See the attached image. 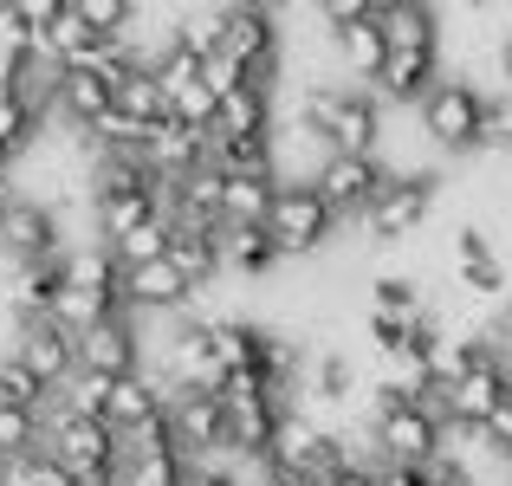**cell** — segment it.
<instances>
[{"instance_id": "obj_1", "label": "cell", "mask_w": 512, "mask_h": 486, "mask_svg": "<svg viewBox=\"0 0 512 486\" xmlns=\"http://www.w3.org/2000/svg\"><path fill=\"white\" fill-rule=\"evenodd\" d=\"M299 124L318 130L331 156H383V98L376 91H344V85L305 91Z\"/></svg>"}, {"instance_id": "obj_2", "label": "cell", "mask_w": 512, "mask_h": 486, "mask_svg": "<svg viewBox=\"0 0 512 486\" xmlns=\"http://www.w3.org/2000/svg\"><path fill=\"white\" fill-rule=\"evenodd\" d=\"M370 448L376 461H409L428 467L448 454V415L422 409V402H402L396 389H376V409H370Z\"/></svg>"}, {"instance_id": "obj_3", "label": "cell", "mask_w": 512, "mask_h": 486, "mask_svg": "<svg viewBox=\"0 0 512 486\" xmlns=\"http://www.w3.org/2000/svg\"><path fill=\"white\" fill-rule=\"evenodd\" d=\"M415 124L441 156H467L480 150V130H487V91H474L467 78H441L428 91V104L415 111Z\"/></svg>"}, {"instance_id": "obj_4", "label": "cell", "mask_w": 512, "mask_h": 486, "mask_svg": "<svg viewBox=\"0 0 512 486\" xmlns=\"http://www.w3.org/2000/svg\"><path fill=\"white\" fill-rule=\"evenodd\" d=\"M266 234H273V247L286 253V260H312V253H325L331 234H338V208L318 195V182H286L279 201H273Z\"/></svg>"}, {"instance_id": "obj_5", "label": "cell", "mask_w": 512, "mask_h": 486, "mask_svg": "<svg viewBox=\"0 0 512 486\" xmlns=\"http://www.w3.org/2000/svg\"><path fill=\"white\" fill-rule=\"evenodd\" d=\"M163 370H169V389H208L221 396L227 389V350H221V318H182L163 344Z\"/></svg>"}, {"instance_id": "obj_6", "label": "cell", "mask_w": 512, "mask_h": 486, "mask_svg": "<svg viewBox=\"0 0 512 486\" xmlns=\"http://www.w3.org/2000/svg\"><path fill=\"white\" fill-rule=\"evenodd\" d=\"M169 428H175V448L195 467L234 461V448H227V402L208 396V389H169Z\"/></svg>"}, {"instance_id": "obj_7", "label": "cell", "mask_w": 512, "mask_h": 486, "mask_svg": "<svg viewBox=\"0 0 512 486\" xmlns=\"http://www.w3.org/2000/svg\"><path fill=\"white\" fill-rule=\"evenodd\" d=\"M435 195H441V182L428 169L422 175H415V169H396V175H389V188L376 195V208L363 214V234H370L376 247H383V240H409L415 227L435 214Z\"/></svg>"}, {"instance_id": "obj_8", "label": "cell", "mask_w": 512, "mask_h": 486, "mask_svg": "<svg viewBox=\"0 0 512 486\" xmlns=\"http://www.w3.org/2000/svg\"><path fill=\"white\" fill-rule=\"evenodd\" d=\"M389 162L383 156H331L325 169H318V195L338 208V221H363V214L376 208V195L389 188Z\"/></svg>"}, {"instance_id": "obj_9", "label": "cell", "mask_w": 512, "mask_h": 486, "mask_svg": "<svg viewBox=\"0 0 512 486\" xmlns=\"http://www.w3.org/2000/svg\"><path fill=\"white\" fill-rule=\"evenodd\" d=\"M78 370L85 376H137L143 370V337H137V318L117 312L104 324H91L85 337H78Z\"/></svg>"}, {"instance_id": "obj_10", "label": "cell", "mask_w": 512, "mask_h": 486, "mask_svg": "<svg viewBox=\"0 0 512 486\" xmlns=\"http://www.w3.org/2000/svg\"><path fill=\"white\" fill-rule=\"evenodd\" d=\"M13 357H20L33 376H46L52 389H65L78 376V337L65 331V324H52V318H26L20 337H13Z\"/></svg>"}, {"instance_id": "obj_11", "label": "cell", "mask_w": 512, "mask_h": 486, "mask_svg": "<svg viewBox=\"0 0 512 486\" xmlns=\"http://www.w3.org/2000/svg\"><path fill=\"white\" fill-rule=\"evenodd\" d=\"M0 253H7V266H33V260L65 253L59 208H52V201H13V208H7V234H0Z\"/></svg>"}, {"instance_id": "obj_12", "label": "cell", "mask_w": 512, "mask_h": 486, "mask_svg": "<svg viewBox=\"0 0 512 486\" xmlns=\"http://www.w3.org/2000/svg\"><path fill=\"white\" fill-rule=\"evenodd\" d=\"M221 52H234L260 85H273V72H279V20H266V13H253V7H240V0H234V7H227Z\"/></svg>"}, {"instance_id": "obj_13", "label": "cell", "mask_w": 512, "mask_h": 486, "mask_svg": "<svg viewBox=\"0 0 512 486\" xmlns=\"http://www.w3.org/2000/svg\"><path fill=\"white\" fill-rule=\"evenodd\" d=\"M195 299V286H188V273L175 260H150V266H130L124 273V312H182V305Z\"/></svg>"}, {"instance_id": "obj_14", "label": "cell", "mask_w": 512, "mask_h": 486, "mask_svg": "<svg viewBox=\"0 0 512 486\" xmlns=\"http://www.w3.org/2000/svg\"><path fill=\"white\" fill-rule=\"evenodd\" d=\"M117 111V85L98 72V65H65V78H59V117L72 130H91L98 117H111Z\"/></svg>"}, {"instance_id": "obj_15", "label": "cell", "mask_w": 512, "mask_h": 486, "mask_svg": "<svg viewBox=\"0 0 512 486\" xmlns=\"http://www.w3.org/2000/svg\"><path fill=\"white\" fill-rule=\"evenodd\" d=\"M454 273H461L467 299H500V292H506V266H500V253H493L487 227L467 221L461 234H454Z\"/></svg>"}, {"instance_id": "obj_16", "label": "cell", "mask_w": 512, "mask_h": 486, "mask_svg": "<svg viewBox=\"0 0 512 486\" xmlns=\"http://www.w3.org/2000/svg\"><path fill=\"white\" fill-rule=\"evenodd\" d=\"M169 415V389L156 383V376H117L111 383V409H104V422L117 428V435H137V428H150V422H163Z\"/></svg>"}, {"instance_id": "obj_17", "label": "cell", "mask_w": 512, "mask_h": 486, "mask_svg": "<svg viewBox=\"0 0 512 486\" xmlns=\"http://www.w3.org/2000/svg\"><path fill=\"white\" fill-rule=\"evenodd\" d=\"M435 85H441V78H435V52H389V65L370 78V91L383 104H415V111L428 104Z\"/></svg>"}, {"instance_id": "obj_18", "label": "cell", "mask_w": 512, "mask_h": 486, "mask_svg": "<svg viewBox=\"0 0 512 486\" xmlns=\"http://www.w3.org/2000/svg\"><path fill=\"white\" fill-rule=\"evenodd\" d=\"M279 175H227V195H221V227H266L273 221V201H279Z\"/></svg>"}, {"instance_id": "obj_19", "label": "cell", "mask_w": 512, "mask_h": 486, "mask_svg": "<svg viewBox=\"0 0 512 486\" xmlns=\"http://www.w3.org/2000/svg\"><path fill=\"white\" fill-rule=\"evenodd\" d=\"M331 46H338V59H344L357 78H376V72L389 65V33H383V20H376V13L331 26Z\"/></svg>"}, {"instance_id": "obj_20", "label": "cell", "mask_w": 512, "mask_h": 486, "mask_svg": "<svg viewBox=\"0 0 512 486\" xmlns=\"http://www.w3.org/2000/svg\"><path fill=\"white\" fill-rule=\"evenodd\" d=\"M214 137H273V85H240L234 98H221L214 117Z\"/></svg>"}, {"instance_id": "obj_21", "label": "cell", "mask_w": 512, "mask_h": 486, "mask_svg": "<svg viewBox=\"0 0 512 486\" xmlns=\"http://www.w3.org/2000/svg\"><path fill=\"white\" fill-rule=\"evenodd\" d=\"M169 260L188 273V286H214V279L227 273V260H221V227H175V247H169Z\"/></svg>"}, {"instance_id": "obj_22", "label": "cell", "mask_w": 512, "mask_h": 486, "mask_svg": "<svg viewBox=\"0 0 512 486\" xmlns=\"http://www.w3.org/2000/svg\"><path fill=\"white\" fill-rule=\"evenodd\" d=\"M221 260H227V273H240V279H266L286 253L273 247L266 227H221Z\"/></svg>"}, {"instance_id": "obj_23", "label": "cell", "mask_w": 512, "mask_h": 486, "mask_svg": "<svg viewBox=\"0 0 512 486\" xmlns=\"http://www.w3.org/2000/svg\"><path fill=\"white\" fill-rule=\"evenodd\" d=\"M117 486H195V461L182 448H143V454H124V474Z\"/></svg>"}, {"instance_id": "obj_24", "label": "cell", "mask_w": 512, "mask_h": 486, "mask_svg": "<svg viewBox=\"0 0 512 486\" xmlns=\"http://www.w3.org/2000/svg\"><path fill=\"white\" fill-rule=\"evenodd\" d=\"M124 312V292H85V286H65L59 299H52V324H65L72 337H85L91 324H104V318H117Z\"/></svg>"}, {"instance_id": "obj_25", "label": "cell", "mask_w": 512, "mask_h": 486, "mask_svg": "<svg viewBox=\"0 0 512 486\" xmlns=\"http://www.w3.org/2000/svg\"><path fill=\"white\" fill-rule=\"evenodd\" d=\"M383 33H389V52H435L441 20H435V7H428V0H409V7L383 13Z\"/></svg>"}, {"instance_id": "obj_26", "label": "cell", "mask_w": 512, "mask_h": 486, "mask_svg": "<svg viewBox=\"0 0 512 486\" xmlns=\"http://www.w3.org/2000/svg\"><path fill=\"white\" fill-rule=\"evenodd\" d=\"M0 402H7V409H33V415H46L52 402H59V389H52L46 376H33V370H26V363L7 350V357H0Z\"/></svg>"}, {"instance_id": "obj_27", "label": "cell", "mask_w": 512, "mask_h": 486, "mask_svg": "<svg viewBox=\"0 0 512 486\" xmlns=\"http://www.w3.org/2000/svg\"><path fill=\"white\" fill-rule=\"evenodd\" d=\"M0 486H85V480H78L52 448H33V454H20V461H7Z\"/></svg>"}, {"instance_id": "obj_28", "label": "cell", "mask_w": 512, "mask_h": 486, "mask_svg": "<svg viewBox=\"0 0 512 486\" xmlns=\"http://www.w3.org/2000/svg\"><path fill=\"white\" fill-rule=\"evenodd\" d=\"M305 389H312L318 402H350L357 396V363H350L344 350H325V357L305 370Z\"/></svg>"}, {"instance_id": "obj_29", "label": "cell", "mask_w": 512, "mask_h": 486, "mask_svg": "<svg viewBox=\"0 0 512 486\" xmlns=\"http://www.w3.org/2000/svg\"><path fill=\"white\" fill-rule=\"evenodd\" d=\"M33 448H46V415L7 409V402H0V454H7V461H20V454H33Z\"/></svg>"}, {"instance_id": "obj_30", "label": "cell", "mask_w": 512, "mask_h": 486, "mask_svg": "<svg viewBox=\"0 0 512 486\" xmlns=\"http://www.w3.org/2000/svg\"><path fill=\"white\" fill-rule=\"evenodd\" d=\"M370 312H383V318H422L428 299L415 292V279L383 273V279H370Z\"/></svg>"}, {"instance_id": "obj_31", "label": "cell", "mask_w": 512, "mask_h": 486, "mask_svg": "<svg viewBox=\"0 0 512 486\" xmlns=\"http://www.w3.org/2000/svg\"><path fill=\"white\" fill-rule=\"evenodd\" d=\"M78 13L91 20V33H104V39H124L130 26H137V0H72Z\"/></svg>"}, {"instance_id": "obj_32", "label": "cell", "mask_w": 512, "mask_h": 486, "mask_svg": "<svg viewBox=\"0 0 512 486\" xmlns=\"http://www.w3.org/2000/svg\"><path fill=\"white\" fill-rule=\"evenodd\" d=\"M59 402L72 415H104V409H111V376H85V370H78L72 383L59 389Z\"/></svg>"}, {"instance_id": "obj_33", "label": "cell", "mask_w": 512, "mask_h": 486, "mask_svg": "<svg viewBox=\"0 0 512 486\" xmlns=\"http://www.w3.org/2000/svg\"><path fill=\"white\" fill-rule=\"evenodd\" d=\"M201 85H208L214 98H234L240 85H253V72L234 59V52H214V59H201Z\"/></svg>"}, {"instance_id": "obj_34", "label": "cell", "mask_w": 512, "mask_h": 486, "mask_svg": "<svg viewBox=\"0 0 512 486\" xmlns=\"http://www.w3.org/2000/svg\"><path fill=\"white\" fill-rule=\"evenodd\" d=\"M13 13H20V20L33 26V33H52V26H59L65 13H72V0H13Z\"/></svg>"}, {"instance_id": "obj_35", "label": "cell", "mask_w": 512, "mask_h": 486, "mask_svg": "<svg viewBox=\"0 0 512 486\" xmlns=\"http://www.w3.org/2000/svg\"><path fill=\"white\" fill-rule=\"evenodd\" d=\"M376 486H441V480H435V461H428V467H409V461H376Z\"/></svg>"}, {"instance_id": "obj_36", "label": "cell", "mask_w": 512, "mask_h": 486, "mask_svg": "<svg viewBox=\"0 0 512 486\" xmlns=\"http://www.w3.org/2000/svg\"><path fill=\"white\" fill-rule=\"evenodd\" d=\"M487 441H493V448H500L506 461H512V396L500 402V415H493V422H487Z\"/></svg>"}, {"instance_id": "obj_37", "label": "cell", "mask_w": 512, "mask_h": 486, "mask_svg": "<svg viewBox=\"0 0 512 486\" xmlns=\"http://www.w3.org/2000/svg\"><path fill=\"white\" fill-rule=\"evenodd\" d=\"M318 13H325L331 26H344V20H363V13H370V0H318Z\"/></svg>"}, {"instance_id": "obj_38", "label": "cell", "mask_w": 512, "mask_h": 486, "mask_svg": "<svg viewBox=\"0 0 512 486\" xmlns=\"http://www.w3.org/2000/svg\"><path fill=\"white\" fill-rule=\"evenodd\" d=\"M195 486H240L227 467H195Z\"/></svg>"}, {"instance_id": "obj_39", "label": "cell", "mask_w": 512, "mask_h": 486, "mask_svg": "<svg viewBox=\"0 0 512 486\" xmlns=\"http://www.w3.org/2000/svg\"><path fill=\"white\" fill-rule=\"evenodd\" d=\"M240 7H253V13H266V20H279V13H286L292 0H240Z\"/></svg>"}, {"instance_id": "obj_40", "label": "cell", "mask_w": 512, "mask_h": 486, "mask_svg": "<svg viewBox=\"0 0 512 486\" xmlns=\"http://www.w3.org/2000/svg\"><path fill=\"white\" fill-rule=\"evenodd\" d=\"M500 72H506V85H512V26H506V39H500Z\"/></svg>"}, {"instance_id": "obj_41", "label": "cell", "mask_w": 512, "mask_h": 486, "mask_svg": "<svg viewBox=\"0 0 512 486\" xmlns=\"http://www.w3.org/2000/svg\"><path fill=\"white\" fill-rule=\"evenodd\" d=\"M396 7H409V0H370V13L383 20V13H396Z\"/></svg>"}, {"instance_id": "obj_42", "label": "cell", "mask_w": 512, "mask_h": 486, "mask_svg": "<svg viewBox=\"0 0 512 486\" xmlns=\"http://www.w3.org/2000/svg\"><path fill=\"white\" fill-rule=\"evenodd\" d=\"M7 208H13V195H7V188H0V234H7Z\"/></svg>"}, {"instance_id": "obj_43", "label": "cell", "mask_w": 512, "mask_h": 486, "mask_svg": "<svg viewBox=\"0 0 512 486\" xmlns=\"http://www.w3.org/2000/svg\"><path fill=\"white\" fill-rule=\"evenodd\" d=\"M493 337H512V312H506V318H500V331H493Z\"/></svg>"}, {"instance_id": "obj_44", "label": "cell", "mask_w": 512, "mask_h": 486, "mask_svg": "<svg viewBox=\"0 0 512 486\" xmlns=\"http://www.w3.org/2000/svg\"><path fill=\"white\" fill-rule=\"evenodd\" d=\"M467 7H493V0H467Z\"/></svg>"}, {"instance_id": "obj_45", "label": "cell", "mask_w": 512, "mask_h": 486, "mask_svg": "<svg viewBox=\"0 0 512 486\" xmlns=\"http://www.w3.org/2000/svg\"><path fill=\"white\" fill-rule=\"evenodd\" d=\"M273 486H292V480H273Z\"/></svg>"}]
</instances>
